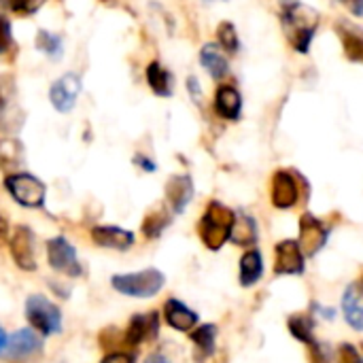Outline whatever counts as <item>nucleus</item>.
Listing matches in <instances>:
<instances>
[{"instance_id":"43","label":"nucleus","mask_w":363,"mask_h":363,"mask_svg":"<svg viewBox=\"0 0 363 363\" xmlns=\"http://www.w3.org/2000/svg\"><path fill=\"white\" fill-rule=\"evenodd\" d=\"M283 4H294V2H298V0H281Z\"/></svg>"},{"instance_id":"8","label":"nucleus","mask_w":363,"mask_h":363,"mask_svg":"<svg viewBox=\"0 0 363 363\" xmlns=\"http://www.w3.org/2000/svg\"><path fill=\"white\" fill-rule=\"evenodd\" d=\"M81 94V77L74 72L62 74L51 87H49V100L57 113H70L77 104V98Z\"/></svg>"},{"instance_id":"35","label":"nucleus","mask_w":363,"mask_h":363,"mask_svg":"<svg viewBox=\"0 0 363 363\" xmlns=\"http://www.w3.org/2000/svg\"><path fill=\"white\" fill-rule=\"evenodd\" d=\"M311 359H313V363H330V355L321 345L313 342L311 345Z\"/></svg>"},{"instance_id":"41","label":"nucleus","mask_w":363,"mask_h":363,"mask_svg":"<svg viewBox=\"0 0 363 363\" xmlns=\"http://www.w3.org/2000/svg\"><path fill=\"white\" fill-rule=\"evenodd\" d=\"M145 363H170V362H168V357H166L164 353H151V355L145 359Z\"/></svg>"},{"instance_id":"27","label":"nucleus","mask_w":363,"mask_h":363,"mask_svg":"<svg viewBox=\"0 0 363 363\" xmlns=\"http://www.w3.org/2000/svg\"><path fill=\"white\" fill-rule=\"evenodd\" d=\"M36 49L47 55L49 60H60L64 55V36L49 32V30H38L36 38H34Z\"/></svg>"},{"instance_id":"28","label":"nucleus","mask_w":363,"mask_h":363,"mask_svg":"<svg viewBox=\"0 0 363 363\" xmlns=\"http://www.w3.org/2000/svg\"><path fill=\"white\" fill-rule=\"evenodd\" d=\"M287 325L296 340H300L304 345L315 342V319L311 315H294V317H289Z\"/></svg>"},{"instance_id":"34","label":"nucleus","mask_w":363,"mask_h":363,"mask_svg":"<svg viewBox=\"0 0 363 363\" xmlns=\"http://www.w3.org/2000/svg\"><path fill=\"white\" fill-rule=\"evenodd\" d=\"M338 363H363V357L353 345H342L338 349Z\"/></svg>"},{"instance_id":"16","label":"nucleus","mask_w":363,"mask_h":363,"mask_svg":"<svg viewBox=\"0 0 363 363\" xmlns=\"http://www.w3.org/2000/svg\"><path fill=\"white\" fill-rule=\"evenodd\" d=\"M91 240L102 249L128 251L134 245V232L117 228V225H96L91 230Z\"/></svg>"},{"instance_id":"31","label":"nucleus","mask_w":363,"mask_h":363,"mask_svg":"<svg viewBox=\"0 0 363 363\" xmlns=\"http://www.w3.org/2000/svg\"><path fill=\"white\" fill-rule=\"evenodd\" d=\"M23 123V113L15 106H9L6 111L0 113V130L6 132V134H13L21 128Z\"/></svg>"},{"instance_id":"29","label":"nucleus","mask_w":363,"mask_h":363,"mask_svg":"<svg viewBox=\"0 0 363 363\" xmlns=\"http://www.w3.org/2000/svg\"><path fill=\"white\" fill-rule=\"evenodd\" d=\"M217 45L230 55L240 51V38H238L236 26L232 21H221L217 26Z\"/></svg>"},{"instance_id":"20","label":"nucleus","mask_w":363,"mask_h":363,"mask_svg":"<svg viewBox=\"0 0 363 363\" xmlns=\"http://www.w3.org/2000/svg\"><path fill=\"white\" fill-rule=\"evenodd\" d=\"M145 77H147V83L151 87V91L160 98H170L174 94V77L172 72L157 60H153L147 70H145Z\"/></svg>"},{"instance_id":"17","label":"nucleus","mask_w":363,"mask_h":363,"mask_svg":"<svg viewBox=\"0 0 363 363\" xmlns=\"http://www.w3.org/2000/svg\"><path fill=\"white\" fill-rule=\"evenodd\" d=\"M277 274H302L304 272V253L296 240H283L277 245Z\"/></svg>"},{"instance_id":"23","label":"nucleus","mask_w":363,"mask_h":363,"mask_svg":"<svg viewBox=\"0 0 363 363\" xmlns=\"http://www.w3.org/2000/svg\"><path fill=\"white\" fill-rule=\"evenodd\" d=\"M191 342H194V359L198 363H204L215 353V342H217V328L215 325H202L196 332H191Z\"/></svg>"},{"instance_id":"14","label":"nucleus","mask_w":363,"mask_h":363,"mask_svg":"<svg viewBox=\"0 0 363 363\" xmlns=\"http://www.w3.org/2000/svg\"><path fill=\"white\" fill-rule=\"evenodd\" d=\"M194 198V181L189 174H174L166 183V202L172 213L181 215Z\"/></svg>"},{"instance_id":"40","label":"nucleus","mask_w":363,"mask_h":363,"mask_svg":"<svg viewBox=\"0 0 363 363\" xmlns=\"http://www.w3.org/2000/svg\"><path fill=\"white\" fill-rule=\"evenodd\" d=\"M6 240H9V223H6V219L0 215V247H4Z\"/></svg>"},{"instance_id":"3","label":"nucleus","mask_w":363,"mask_h":363,"mask_svg":"<svg viewBox=\"0 0 363 363\" xmlns=\"http://www.w3.org/2000/svg\"><path fill=\"white\" fill-rule=\"evenodd\" d=\"M164 283L166 277L157 268H147L130 274H115L111 279L113 289L128 298H153L155 294L162 291Z\"/></svg>"},{"instance_id":"11","label":"nucleus","mask_w":363,"mask_h":363,"mask_svg":"<svg viewBox=\"0 0 363 363\" xmlns=\"http://www.w3.org/2000/svg\"><path fill=\"white\" fill-rule=\"evenodd\" d=\"M300 179H296L287 170H279L272 177V204L281 211H287L300 200Z\"/></svg>"},{"instance_id":"10","label":"nucleus","mask_w":363,"mask_h":363,"mask_svg":"<svg viewBox=\"0 0 363 363\" xmlns=\"http://www.w3.org/2000/svg\"><path fill=\"white\" fill-rule=\"evenodd\" d=\"M11 255L17 268L23 272L36 270V253H34V234L28 225H17L11 238Z\"/></svg>"},{"instance_id":"42","label":"nucleus","mask_w":363,"mask_h":363,"mask_svg":"<svg viewBox=\"0 0 363 363\" xmlns=\"http://www.w3.org/2000/svg\"><path fill=\"white\" fill-rule=\"evenodd\" d=\"M4 347H6V334H4V330L0 328V353L4 351Z\"/></svg>"},{"instance_id":"18","label":"nucleus","mask_w":363,"mask_h":363,"mask_svg":"<svg viewBox=\"0 0 363 363\" xmlns=\"http://www.w3.org/2000/svg\"><path fill=\"white\" fill-rule=\"evenodd\" d=\"M164 319H166V323H168L172 330H177V332H189V330H194L196 323H198V315H196L189 306H185L183 302H179V300H174V298H170V300L164 304Z\"/></svg>"},{"instance_id":"2","label":"nucleus","mask_w":363,"mask_h":363,"mask_svg":"<svg viewBox=\"0 0 363 363\" xmlns=\"http://www.w3.org/2000/svg\"><path fill=\"white\" fill-rule=\"evenodd\" d=\"M234 219H236V213L217 200H213L206 206V213L198 223V234H200L202 242L206 245V249L219 251L230 240Z\"/></svg>"},{"instance_id":"21","label":"nucleus","mask_w":363,"mask_h":363,"mask_svg":"<svg viewBox=\"0 0 363 363\" xmlns=\"http://www.w3.org/2000/svg\"><path fill=\"white\" fill-rule=\"evenodd\" d=\"M23 145L17 138H0V168L6 174H15L19 172V168L23 166Z\"/></svg>"},{"instance_id":"6","label":"nucleus","mask_w":363,"mask_h":363,"mask_svg":"<svg viewBox=\"0 0 363 363\" xmlns=\"http://www.w3.org/2000/svg\"><path fill=\"white\" fill-rule=\"evenodd\" d=\"M47 259L55 272L68 279H77L83 274V266L77 257V251L64 236H55L47 242Z\"/></svg>"},{"instance_id":"13","label":"nucleus","mask_w":363,"mask_h":363,"mask_svg":"<svg viewBox=\"0 0 363 363\" xmlns=\"http://www.w3.org/2000/svg\"><path fill=\"white\" fill-rule=\"evenodd\" d=\"M336 32L342 43L345 57L349 62L363 64V28L349 21V19H338L336 21Z\"/></svg>"},{"instance_id":"39","label":"nucleus","mask_w":363,"mask_h":363,"mask_svg":"<svg viewBox=\"0 0 363 363\" xmlns=\"http://www.w3.org/2000/svg\"><path fill=\"white\" fill-rule=\"evenodd\" d=\"M353 15H357V17H362L363 15V0H340Z\"/></svg>"},{"instance_id":"32","label":"nucleus","mask_w":363,"mask_h":363,"mask_svg":"<svg viewBox=\"0 0 363 363\" xmlns=\"http://www.w3.org/2000/svg\"><path fill=\"white\" fill-rule=\"evenodd\" d=\"M6 2V6L15 13V15H19V17H30V15H34L36 11H40V6L47 2V0H4Z\"/></svg>"},{"instance_id":"25","label":"nucleus","mask_w":363,"mask_h":363,"mask_svg":"<svg viewBox=\"0 0 363 363\" xmlns=\"http://www.w3.org/2000/svg\"><path fill=\"white\" fill-rule=\"evenodd\" d=\"M230 240L238 247H249L257 240V225L255 219L247 213H238L232 225V234Z\"/></svg>"},{"instance_id":"33","label":"nucleus","mask_w":363,"mask_h":363,"mask_svg":"<svg viewBox=\"0 0 363 363\" xmlns=\"http://www.w3.org/2000/svg\"><path fill=\"white\" fill-rule=\"evenodd\" d=\"M13 47V26L11 19L0 13V55H4Z\"/></svg>"},{"instance_id":"5","label":"nucleus","mask_w":363,"mask_h":363,"mask_svg":"<svg viewBox=\"0 0 363 363\" xmlns=\"http://www.w3.org/2000/svg\"><path fill=\"white\" fill-rule=\"evenodd\" d=\"M26 319L32 325V330L43 334V336H51V334L62 332V313H60V308L40 294L30 296L26 300Z\"/></svg>"},{"instance_id":"19","label":"nucleus","mask_w":363,"mask_h":363,"mask_svg":"<svg viewBox=\"0 0 363 363\" xmlns=\"http://www.w3.org/2000/svg\"><path fill=\"white\" fill-rule=\"evenodd\" d=\"M200 64L204 66V70L211 74V79L215 81H221L228 77L230 72V62L225 57V53L221 51L219 45L215 43H206L202 49H200Z\"/></svg>"},{"instance_id":"38","label":"nucleus","mask_w":363,"mask_h":363,"mask_svg":"<svg viewBox=\"0 0 363 363\" xmlns=\"http://www.w3.org/2000/svg\"><path fill=\"white\" fill-rule=\"evenodd\" d=\"M187 89L194 98V102H200L202 100V87H200V81L196 77H189L187 79Z\"/></svg>"},{"instance_id":"1","label":"nucleus","mask_w":363,"mask_h":363,"mask_svg":"<svg viewBox=\"0 0 363 363\" xmlns=\"http://www.w3.org/2000/svg\"><path fill=\"white\" fill-rule=\"evenodd\" d=\"M279 19L294 51L308 53L319 30V21H321L319 11L302 2H294V4L283 6V11L279 13Z\"/></svg>"},{"instance_id":"22","label":"nucleus","mask_w":363,"mask_h":363,"mask_svg":"<svg viewBox=\"0 0 363 363\" xmlns=\"http://www.w3.org/2000/svg\"><path fill=\"white\" fill-rule=\"evenodd\" d=\"M342 311H345L347 323L353 330L363 332V294L359 285H349L347 287L345 298H342Z\"/></svg>"},{"instance_id":"9","label":"nucleus","mask_w":363,"mask_h":363,"mask_svg":"<svg viewBox=\"0 0 363 363\" xmlns=\"http://www.w3.org/2000/svg\"><path fill=\"white\" fill-rule=\"evenodd\" d=\"M328 236H330V228H325L317 217H313V215H308V213L302 217V221H300V240H298V245H300V249H302L304 255H308V257L317 255V253L325 247Z\"/></svg>"},{"instance_id":"7","label":"nucleus","mask_w":363,"mask_h":363,"mask_svg":"<svg viewBox=\"0 0 363 363\" xmlns=\"http://www.w3.org/2000/svg\"><path fill=\"white\" fill-rule=\"evenodd\" d=\"M43 353V340L34 330H19L15 332L2 351L9 363H26L36 359Z\"/></svg>"},{"instance_id":"36","label":"nucleus","mask_w":363,"mask_h":363,"mask_svg":"<svg viewBox=\"0 0 363 363\" xmlns=\"http://www.w3.org/2000/svg\"><path fill=\"white\" fill-rule=\"evenodd\" d=\"M138 168H143L145 172H155L157 170V166H155V162L151 160V157H147V155H143V153H136L134 155V160H132Z\"/></svg>"},{"instance_id":"44","label":"nucleus","mask_w":363,"mask_h":363,"mask_svg":"<svg viewBox=\"0 0 363 363\" xmlns=\"http://www.w3.org/2000/svg\"><path fill=\"white\" fill-rule=\"evenodd\" d=\"M208 2H213V0H208Z\"/></svg>"},{"instance_id":"24","label":"nucleus","mask_w":363,"mask_h":363,"mask_svg":"<svg viewBox=\"0 0 363 363\" xmlns=\"http://www.w3.org/2000/svg\"><path fill=\"white\" fill-rule=\"evenodd\" d=\"M170 221H172L170 211H168L164 204H157L155 208H151V211L147 213V217H145L140 230H143V234H145L147 240H155V238H160V236L164 234V230L170 225Z\"/></svg>"},{"instance_id":"26","label":"nucleus","mask_w":363,"mask_h":363,"mask_svg":"<svg viewBox=\"0 0 363 363\" xmlns=\"http://www.w3.org/2000/svg\"><path fill=\"white\" fill-rule=\"evenodd\" d=\"M264 274V259L257 249L247 251L240 259V285L242 287H253Z\"/></svg>"},{"instance_id":"12","label":"nucleus","mask_w":363,"mask_h":363,"mask_svg":"<svg viewBox=\"0 0 363 363\" xmlns=\"http://www.w3.org/2000/svg\"><path fill=\"white\" fill-rule=\"evenodd\" d=\"M160 334V315L157 313H147V315H136L130 319V325L125 330L123 342L128 347H138L145 340H155Z\"/></svg>"},{"instance_id":"30","label":"nucleus","mask_w":363,"mask_h":363,"mask_svg":"<svg viewBox=\"0 0 363 363\" xmlns=\"http://www.w3.org/2000/svg\"><path fill=\"white\" fill-rule=\"evenodd\" d=\"M15 94H17L15 77L11 72H2L0 74V113L6 111L9 106H13Z\"/></svg>"},{"instance_id":"37","label":"nucleus","mask_w":363,"mask_h":363,"mask_svg":"<svg viewBox=\"0 0 363 363\" xmlns=\"http://www.w3.org/2000/svg\"><path fill=\"white\" fill-rule=\"evenodd\" d=\"M100 363H134V355L132 353H111V355H106L104 359Z\"/></svg>"},{"instance_id":"4","label":"nucleus","mask_w":363,"mask_h":363,"mask_svg":"<svg viewBox=\"0 0 363 363\" xmlns=\"http://www.w3.org/2000/svg\"><path fill=\"white\" fill-rule=\"evenodd\" d=\"M4 189L11 194V198L19 206H26V208H45L47 187H45V183L38 177H34L30 172L6 174Z\"/></svg>"},{"instance_id":"15","label":"nucleus","mask_w":363,"mask_h":363,"mask_svg":"<svg viewBox=\"0 0 363 363\" xmlns=\"http://www.w3.org/2000/svg\"><path fill=\"white\" fill-rule=\"evenodd\" d=\"M215 113L225 121H238L242 113V96L236 85L223 83L215 91Z\"/></svg>"}]
</instances>
